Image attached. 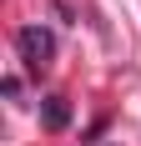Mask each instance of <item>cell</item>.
Here are the masks:
<instances>
[{"label": "cell", "mask_w": 141, "mask_h": 146, "mask_svg": "<svg viewBox=\"0 0 141 146\" xmlns=\"http://www.w3.org/2000/svg\"><path fill=\"white\" fill-rule=\"evenodd\" d=\"M15 50H20V60H25V66H45V60L56 56V35H51V30H41V25H25L20 35H15Z\"/></svg>", "instance_id": "cell-1"}, {"label": "cell", "mask_w": 141, "mask_h": 146, "mask_svg": "<svg viewBox=\"0 0 141 146\" xmlns=\"http://www.w3.org/2000/svg\"><path fill=\"white\" fill-rule=\"evenodd\" d=\"M66 101H56V96H51V101H45V126H66Z\"/></svg>", "instance_id": "cell-2"}]
</instances>
